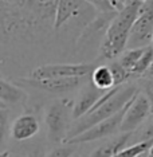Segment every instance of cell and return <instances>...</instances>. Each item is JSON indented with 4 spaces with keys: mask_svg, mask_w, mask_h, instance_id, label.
Returning <instances> with one entry per match:
<instances>
[{
    "mask_svg": "<svg viewBox=\"0 0 153 157\" xmlns=\"http://www.w3.org/2000/svg\"><path fill=\"white\" fill-rule=\"evenodd\" d=\"M152 113V106L148 98L141 91H138L137 95L128 105L122 125H121V133H133L149 118Z\"/></svg>",
    "mask_w": 153,
    "mask_h": 157,
    "instance_id": "obj_7",
    "label": "cell"
},
{
    "mask_svg": "<svg viewBox=\"0 0 153 157\" xmlns=\"http://www.w3.org/2000/svg\"><path fill=\"white\" fill-rule=\"evenodd\" d=\"M8 122H10V112L8 109L0 110V155L4 153L7 137H8Z\"/></svg>",
    "mask_w": 153,
    "mask_h": 157,
    "instance_id": "obj_22",
    "label": "cell"
},
{
    "mask_svg": "<svg viewBox=\"0 0 153 157\" xmlns=\"http://www.w3.org/2000/svg\"><path fill=\"white\" fill-rule=\"evenodd\" d=\"M144 78H148V79H153V63L151 65V67L148 69V71L144 74Z\"/></svg>",
    "mask_w": 153,
    "mask_h": 157,
    "instance_id": "obj_26",
    "label": "cell"
},
{
    "mask_svg": "<svg viewBox=\"0 0 153 157\" xmlns=\"http://www.w3.org/2000/svg\"><path fill=\"white\" fill-rule=\"evenodd\" d=\"M153 63V47L149 46V47L145 48L144 54L140 58V60L137 62L136 67L132 71V78L133 77H144V74L148 71V69L151 67V65Z\"/></svg>",
    "mask_w": 153,
    "mask_h": 157,
    "instance_id": "obj_20",
    "label": "cell"
},
{
    "mask_svg": "<svg viewBox=\"0 0 153 157\" xmlns=\"http://www.w3.org/2000/svg\"><path fill=\"white\" fill-rule=\"evenodd\" d=\"M91 83L102 91H109L116 87L113 73L109 65H98L90 75Z\"/></svg>",
    "mask_w": 153,
    "mask_h": 157,
    "instance_id": "obj_16",
    "label": "cell"
},
{
    "mask_svg": "<svg viewBox=\"0 0 153 157\" xmlns=\"http://www.w3.org/2000/svg\"><path fill=\"white\" fill-rule=\"evenodd\" d=\"M106 91H102L97 89L91 82H89V85L85 86V89L79 93L77 101L74 102L73 108V120H79L85 117L87 113L91 112V109L95 106L99 99L105 95Z\"/></svg>",
    "mask_w": 153,
    "mask_h": 157,
    "instance_id": "obj_11",
    "label": "cell"
},
{
    "mask_svg": "<svg viewBox=\"0 0 153 157\" xmlns=\"http://www.w3.org/2000/svg\"><path fill=\"white\" fill-rule=\"evenodd\" d=\"M153 146V140L152 141H144V142H136V144L128 146L124 151H121L120 153H117L114 157H140L142 155L149 152Z\"/></svg>",
    "mask_w": 153,
    "mask_h": 157,
    "instance_id": "obj_19",
    "label": "cell"
},
{
    "mask_svg": "<svg viewBox=\"0 0 153 157\" xmlns=\"http://www.w3.org/2000/svg\"><path fill=\"white\" fill-rule=\"evenodd\" d=\"M129 103H128V105H129ZM128 105L121 110V112L114 114L113 117H110V118L97 124L95 126L91 128V129H89L86 132H83L82 134H79V136H77V137L66 141L65 144H71V145L85 144V142L97 141V140H101V138H105V137H109V136L116 134L117 132H121V125H122V120H124V116H125V113H126Z\"/></svg>",
    "mask_w": 153,
    "mask_h": 157,
    "instance_id": "obj_6",
    "label": "cell"
},
{
    "mask_svg": "<svg viewBox=\"0 0 153 157\" xmlns=\"http://www.w3.org/2000/svg\"><path fill=\"white\" fill-rule=\"evenodd\" d=\"M141 93L148 98V101L152 106V112H153V79L145 78L141 86Z\"/></svg>",
    "mask_w": 153,
    "mask_h": 157,
    "instance_id": "obj_25",
    "label": "cell"
},
{
    "mask_svg": "<svg viewBox=\"0 0 153 157\" xmlns=\"http://www.w3.org/2000/svg\"><path fill=\"white\" fill-rule=\"evenodd\" d=\"M137 93H138V89L134 85H124V86H121L120 90L112 98H109L105 103L99 105L97 109L91 110L90 113H87L82 118L77 120L75 122L71 125L66 141L82 134L83 132L91 129L97 124L102 122V121L108 120L118 112H121L132 99L136 97Z\"/></svg>",
    "mask_w": 153,
    "mask_h": 157,
    "instance_id": "obj_2",
    "label": "cell"
},
{
    "mask_svg": "<svg viewBox=\"0 0 153 157\" xmlns=\"http://www.w3.org/2000/svg\"><path fill=\"white\" fill-rule=\"evenodd\" d=\"M73 108L74 102L69 98L58 99L47 106L44 113V122L47 126L50 142H66L71 128L70 118H73Z\"/></svg>",
    "mask_w": 153,
    "mask_h": 157,
    "instance_id": "obj_4",
    "label": "cell"
},
{
    "mask_svg": "<svg viewBox=\"0 0 153 157\" xmlns=\"http://www.w3.org/2000/svg\"><path fill=\"white\" fill-rule=\"evenodd\" d=\"M147 0H126V3H138V4H144Z\"/></svg>",
    "mask_w": 153,
    "mask_h": 157,
    "instance_id": "obj_27",
    "label": "cell"
},
{
    "mask_svg": "<svg viewBox=\"0 0 153 157\" xmlns=\"http://www.w3.org/2000/svg\"><path fill=\"white\" fill-rule=\"evenodd\" d=\"M109 67H110V70H112V73H113V78H114L116 87L124 86V83L128 82L132 78L130 73H128V71L120 65L118 60H113L112 63H109Z\"/></svg>",
    "mask_w": 153,
    "mask_h": 157,
    "instance_id": "obj_21",
    "label": "cell"
},
{
    "mask_svg": "<svg viewBox=\"0 0 153 157\" xmlns=\"http://www.w3.org/2000/svg\"><path fill=\"white\" fill-rule=\"evenodd\" d=\"M74 152H75V145L63 144L54 148L46 157H74Z\"/></svg>",
    "mask_w": 153,
    "mask_h": 157,
    "instance_id": "obj_23",
    "label": "cell"
},
{
    "mask_svg": "<svg viewBox=\"0 0 153 157\" xmlns=\"http://www.w3.org/2000/svg\"><path fill=\"white\" fill-rule=\"evenodd\" d=\"M145 157H153V146L151 149H149V152L147 153V155H145Z\"/></svg>",
    "mask_w": 153,
    "mask_h": 157,
    "instance_id": "obj_28",
    "label": "cell"
},
{
    "mask_svg": "<svg viewBox=\"0 0 153 157\" xmlns=\"http://www.w3.org/2000/svg\"><path fill=\"white\" fill-rule=\"evenodd\" d=\"M120 2L122 3V4H125V3H126V0H120Z\"/></svg>",
    "mask_w": 153,
    "mask_h": 157,
    "instance_id": "obj_30",
    "label": "cell"
},
{
    "mask_svg": "<svg viewBox=\"0 0 153 157\" xmlns=\"http://www.w3.org/2000/svg\"><path fill=\"white\" fill-rule=\"evenodd\" d=\"M58 2L59 0H28L27 11L40 30L51 26L54 28Z\"/></svg>",
    "mask_w": 153,
    "mask_h": 157,
    "instance_id": "obj_10",
    "label": "cell"
},
{
    "mask_svg": "<svg viewBox=\"0 0 153 157\" xmlns=\"http://www.w3.org/2000/svg\"><path fill=\"white\" fill-rule=\"evenodd\" d=\"M153 40V13L140 12L137 20L132 27L126 50L145 48L152 46Z\"/></svg>",
    "mask_w": 153,
    "mask_h": 157,
    "instance_id": "obj_9",
    "label": "cell"
},
{
    "mask_svg": "<svg viewBox=\"0 0 153 157\" xmlns=\"http://www.w3.org/2000/svg\"><path fill=\"white\" fill-rule=\"evenodd\" d=\"M28 0H0V30L6 34H24L39 31L27 11Z\"/></svg>",
    "mask_w": 153,
    "mask_h": 157,
    "instance_id": "obj_3",
    "label": "cell"
},
{
    "mask_svg": "<svg viewBox=\"0 0 153 157\" xmlns=\"http://www.w3.org/2000/svg\"><path fill=\"white\" fill-rule=\"evenodd\" d=\"M145 155H147V153H145ZM145 155H142V156H140V157H145Z\"/></svg>",
    "mask_w": 153,
    "mask_h": 157,
    "instance_id": "obj_33",
    "label": "cell"
},
{
    "mask_svg": "<svg viewBox=\"0 0 153 157\" xmlns=\"http://www.w3.org/2000/svg\"><path fill=\"white\" fill-rule=\"evenodd\" d=\"M39 132V121L34 114H22L11 125V136L16 141L33 138Z\"/></svg>",
    "mask_w": 153,
    "mask_h": 157,
    "instance_id": "obj_12",
    "label": "cell"
},
{
    "mask_svg": "<svg viewBox=\"0 0 153 157\" xmlns=\"http://www.w3.org/2000/svg\"><path fill=\"white\" fill-rule=\"evenodd\" d=\"M152 47H153V40H152Z\"/></svg>",
    "mask_w": 153,
    "mask_h": 157,
    "instance_id": "obj_34",
    "label": "cell"
},
{
    "mask_svg": "<svg viewBox=\"0 0 153 157\" xmlns=\"http://www.w3.org/2000/svg\"><path fill=\"white\" fill-rule=\"evenodd\" d=\"M95 63H55L39 66L33 71L34 79L51 78H86L95 70Z\"/></svg>",
    "mask_w": 153,
    "mask_h": 157,
    "instance_id": "obj_5",
    "label": "cell"
},
{
    "mask_svg": "<svg viewBox=\"0 0 153 157\" xmlns=\"http://www.w3.org/2000/svg\"><path fill=\"white\" fill-rule=\"evenodd\" d=\"M74 157H77V156H74Z\"/></svg>",
    "mask_w": 153,
    "mask_h": 157,
    "instance_id": "obj_35",
    "label": "cell"
},
{
    "mask_svg": "<svg viewBox=\"0 0 153 157\" xmlns=\"http://www.w3.org/2000/svg\"><path fill=\"white\" fill-rule=\"evenodd\" d=\"M86 3L102 13H116L124 8L120 0H86Z\"/></svg>",
    "mask_w": 153,
    "mask_h": 157,
    "instance_id": "obj_18",
    "label": "cell"
},
{
    "mask_svg": "<svg viewBox=\"0 0 153 157\" xmlns=\"http://www.w3.org/2000/svg\"><path fill=\"white\" fill-rule=\"evenodd\" d=\"M132 134L133 133H121L118 136H116L114 138L99 145L95 151L91 152L90 157H114L117 153H120L121 151L128 148L126 145L130 141Z\"/></svg>",
    "mask_w": 153,
    "mask_h": 157,
    "instance_id": "obj_14",
    "label": "cell"
},
{
    "mask_svg": "<svg viewBox=\"0 0 153 157\" xmlns=\"http://www.w3.org/2000/svg\"><path fill=\"white\" fill-rule=\"evenodd\" d=\"M13 157H23V156H20V155H16V156H13Z\"/></svg>",
    "mask_w": 153,
    "mask_h": 157,
    "instance_id": "obj_32",
    "label": "cell"
},
{
    "mask_svg": "<svg viewBox=\"0 0 153 157\" xmlns=\"http://www.w3.org/2000/svg\"><path fill=\"white\" fill-rule=\"evenodd\" d=\"M26 97V91L20 86L0 78V101H3L7 106L23 102Z\"/></svg>",
    "mask_w": 153,
    "mask_h": 157,
    "instance_id": "obj_15",
    "label": "cell"
},
{
    "mask_svg": "<svg viewBox=\"0 0 153 157\" xmlns=\"http://www.w3.org/2000/svg\"><path fill=\"white\" fill-rule=\"evenodd\" d=\"M141 4L138 3H125L124 8L113 17L109 27L106 28L105 38L99 47V59L113 60L121 56L126 50L132 27L140 15Z\"/></svg>",
    "mask_w": 153,
    "mask_h": 157,
    "instance_id": "obj_1",
    "label": "cell"
},
{
    "mask_svg": "<svg viewBox=\"0 0 153 157\" xmlns=\"http://www.w3.org/2000/svg\"><path fill=\"white\" fill-rule=\"evenodd\" d=\"M138 142H144V141H152L153 140V117L145 124V126L142 128V130L140 132V138Z\"/></svg>",
    "mask_w": 153,
    "mask_h": 157,
    "instance_id": "obj_24",
    "label": "cell"
},
{
    "mask_svg": "<svg viewBox=\"0 0 153 157\" xmlns=\"http://www.w3.org/2000/svg\"><path fill=\"white\" fill-rule=\"evenodd\" d=\"M145 48H130V50H125V51L121 54L118 62H120V65L128 71V73H130V75H132L133 69L136 67L137 62L140 60L142 54H144Z\"/></svg>",
    "mask_w": 153,
    "mask_h": 157,
    "instance_id": "obj_17",
    "label": "cell"
},
{
    "mask_svg": "<svg viewBox=\"0 0 153 157\" xmlns=\"http://www.w3.org/2000/svg\"><path fill=\"white\" fill-rule=\"evenodd\" d=\"M83 78H51V79H34V78H20L17 81V86L31 87L42 90L50 94H65L73 91L82 85Z\"/></svg>",
    "mask_w": 153,
    "mask_h": 157,
    "instance_id": "obj_8",
    "label": "cell"
},
{
    "mask_svg": "<svg viewBox=\"0 0 153 157\" xmlns=\"http://www.w3.org/2000/svg\"><path fill=\"white\" fill-rule=\"evenodd\" d=\"M86 0H59L56 7L54 30H59L71 17L79 16L86 7Z\"/></svg>",
    "mask_w": 153,
    "mask_h": 157,
    "instance_id": "obj_13",
    "label": "cell"
},
{
    "mask_svg": "<svg viewBox=\"0 0 153 157\" xmlns=\"http://www.w3.org/2000/svg\"><path fill=\"white\" fill-rule=\"evenodd\" d=\"M3 109H7V105L3 101H0V110H3Z\"/></svg>",
    "mask_w": 153,
    "mask_h": 157,
    "instance_id": "obj_29",
    "label": "cell"
},
{
    "mask_svg": "<svg viewBox=\"0 0 153 157\" xmlns=\"http://www.w3.org/2000/svg\"><path fill=\"white\" fill-rule=\"evenodd\" d=\"M2 65H3V60H2V59H0V67H2Z\"/></svg>",
    "mask_w": 153,
    "mask_h": 157,
    "instance_id": "obj_31",
    "label": "cell"
}]
</instances>
